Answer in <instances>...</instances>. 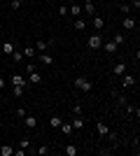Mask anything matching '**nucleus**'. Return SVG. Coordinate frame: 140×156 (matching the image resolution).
I'll return each instance as SVG.
<instances>
[{"label":"nucleus","mask_w":140,"mask_h":156,"mask_svg":"<svg viewBox=\"0 0 140 156\" xmlns=\"http://www.w3.org/2000/svg\"><path fill=\"white\" fill-rule=\"evenodd\" d=\"M75 89H77V91H82V93H89V91L93 89V84H91V79H89V77L80 75V77L75 79Z\"/></svg>","instance_id":"nucleus-1"},{"label":"nucleus","mask_w":140,"mask_h":156,"mask_svg":"<svg viewBox=\"0 0 140 156\" xmlns=\"http://www.w3.org/2000/svg\"><path fill=\"white\" fill-rule=\"evenodd\" d=\"M87 47H89V49H93V51H96V49H100V47H103V35H100V33L91 35V37L87 40Z\"/></svg>","instance_id":"nucleus-2"},{"label":"nucleus","mask_w":140,"mask_h":156,"mask_svg":"<svg viewBox=\"0 0 140 156\" xmlns=\"http://www.w3.org/2000/svg\"><path fill=\"white\" fill-rule=\"evenodd\" d=\"M23 126H26V128H38V117H35V114H28L26 112V117H23Z\"/></svg>","instance_id":"nucleus-3"},{"label":"nucleus","mask_w":140,"mask_h":156,"mask_svg":"<svg viewBox=\"0 0 140 156\" xmlns=\"http://www.w3.org/2000/svg\"><path fill=\"white\" fill-rule=\"evenodd\" d=\"M70 124H73V130H82V128H84V119H82V114H75Z\"/></svg>","instance_id":"nucleus-4"},{"label":"nucleus","mask_w":140,"mask_h":156,"mask_svg":"<svg viewBox=\"0 0 140 156\" xmlns=\"http://www.w3.org/2000/svg\"><path fill=\"white\" fill-rule=\"evenodd\" d=\"M84 12H87L89 16H96V2H93V0H84Z\"/></svg>","instance_id":"nucleus-5"},{"label":"nucleus","mask_w":140,"mask_h":156,"mask_svg":"<svg viewBox=\"0 0 140 156\" xmlns=\"http://www.w3.org/2000/svg\"><path fill=\"white\" fill-rule=\"evenodd\" d=\"M96 133H98L100 137H105L107 133H110V128H107V124H103V121H98V124H96Z\"/></svg>","instance_id":"nucleus-6"},{"label":"nucleus","mask_w":140,"mask_h":156,"mask_svg":"<svg viewBox=\"0 0 140 156\" xmlns=\"http://www.w3.org/2000/svg\"><path fill=\"white\" fill-rule=\"evenodd\" d=\"M12 84H14V86H26V79H23V75L14 72V75H12Z\"/></svg>","instance_id":"nucleus-7"},{"label":"nucleus","mask_w":140,"mask_h":156,"mask_svg":"<svg viewBox=\"0 0 140 156\" xmlns=\"http://www.w3.org/2000/svg\"><path fill=\"white\" fill-rule=\"evenodd\" d=\"M121 26L126 28V30H135V19H131V16H126V19H121Z\"/></svg>","instance_id":"nucleus-8"},{"label":"nucleus","mask_w":140,"mask_h":156,"mask_svg":"<svg viewBox=\"0 0 140 156\" xmlns=\"http://www.w3.org/2000/svg\"><path fill=\"white\" fill-rule=\"evenodd\" d=\"M28 82H31V84H40V82H42V75H40V72H28Z\"/></svg>","instance_id":"nucleus-9"},{"label":"nucleus","mask_w":140,"mask_h":156,"mask_svg":"<svg viewBox=\"0 0 140 156\" xmlns=\"http://www.w3.org/2000/svg\"><path fill=\"white\" fill-rule=\"evenodd\" d=\"M91 26L96 28V30H103V26H105V21L100 19V16H91Z\"/></svg>","instance_id":"nucleus-10"},{"label":"nucleus","mask_w":140,"mask_h":156,"mask_svg":"<svg viewBox=\"0 0 140 156\" xmlns=\"http://www.w3.org/2000/svg\"><path fill=\"white\" fill-rule=\"evenodd\" d=\"M63 151H66V156H77V144H66V147H63Z\"/></svg>","instance_id":"nucleus-11"},{"label":"nucleus","mask_w":140,"mask_h":156,"mask_svg":"<svg viewBox=\"0 0 140 156\" xmlns=\"http://www.w3.org/2000/svg\"><path fill=\"white\" fill-rule=\"evenodd\" d=\"M38 58L42 61V65H54V56H49V54H45V51H42Z\"/></svg>","instance_id":"nucleus-12"},{"label":"nucleus","mask_w":140,"mask_h":156,"mask_svg":"<svg viewBox=\"0 0 140 156\" xmlns=\"http://www.w3.org/2000/svg\"><path fill=\"white\" fill-rule=\"evenodd\" d=\"M47 47H49V40H38V42H35V49H38V51H47Z\"/></svg>","instance_id":"nucleus-13"},{"label":"nucleus","mask_w":140,"mask_h":156,"mask_svg":"<svg viewBox=\"0 0 140 156\" xmlns=\"http://www.w3.org/2000/svg\"><path fill=\"white\" fill-rule=\"evenodd\" d=\"M59 128H61V133H63V135H73V133H75V130H73V124H61Z\"/></svg>","instance_id":"nucleus-14"},{"label":"nucleus","mask_w":140,"mask_h":156,"mask_svg":"<svg viewBox=\"0 0 140 156\" xmlns=\"http://www.w3.org/2000/svg\"><path fill=\"white\" fill-rule=\"evenodd\" d=\"M103 49H105L107 54H114V51H117V44H114L112 40H110V42H103Z\"/></svg>","instance_id":"nucleus-15"},{"label":"nucleus","mask_w":140,"mask_h":156,"mask_svg":"<svg viewBox=\"0 0 140 156\" xmlns=\"http://www.w3.org/2000/svg\"><path fill=\"white\" fill-rule=\"evenodd\" d=\"M121 84H124V89H131V86L135 84V77H133V75H126V77H124V82H121Z\"/></svg>","instance_id":"nucleus-16"},{"label":"nucleus","mask_w":140,"mask_h":156,"mask_svg":"<svg viewBox=\"0 0 140 156\" xmlns=\"http://www.w3.org/2000/svg\"><path fill=\"white\" fill-rule=\"evenodd\" d=\"M61 124H63V121H61V117H59V114H54V117L49 119V126H52V128H59Z\"/></svg>","instance_id":"nucleus-17"},{"label":"nucleus","mask_w":140,"mask_h":156,"mask_svg":"<svg viewBox=\"0 0 140 156\" xmlns=\"http://www.w3.org/2000/svg\"><path fill=\"white\" fill-rule=\"evenodd\" d=\"M68 14H73V16H80V5H77V2H73V5L68 7Z\"/></svg>","instance_id":"nucleus-18"},{"label":"nucleus","mask_w":140,"mask_h":156,"mask_svg":"<svg viewBox=\"0 0 140 156\" xmlns=\"http://www.w3.org/2000/svg\"><path fill=\"white\" fill-rule=\"evenodd\" d=\"M84 28H87V21H84V19H75V30H84Z\"/></svg>","instance_id":"nucleus-19"},{"label":"nucleus","mask_w":140,"mask_h":156,"mask_svg":"<svg viewBox=\"0 0 140 156\" xmlns=\"http://www.w3.org/2000/svg\"><path fill=\"white\" fill-rule=\"evenodd\" d=\"M0 156H14V149L5 144V147H0Z\"/></svg>","instance_id":"nucleus-20"},{"label":"nucleus","mask_w":140,"mask_h":156,"mask_svg":"<svg viewBox=\"0 0 140 156\" xmlns=\"http://www.w3.org/2000/svg\"><path fill=\"white\" fill-rule=\"evenodd\" d=\"M126 72V63H117L114 65V75H124Z\"/></svg>","instance_id":"nucleus-21"},{"label":"nucleus","mask_w":140,"mask_h":156,"mask_svg":"<svg viewBox=\"0 0 140 156\" xmlns=\"http://www.w3.org/2000/svg\"><path fill=\"white\" fill-rule=\"evenodd\" d=\"M2 51H5L7 56H12V51H14V44H12V42H5V44H2Z\"/></svg>","instance_id":"nucleus-22"},{"label":"nucleus","mask_w":140,"mask_h":156,"mask_svg":"<svg viewBox=\"0 0 140 156\" xmlns=\"http://www.w3.org/2000/svg\"><path fill=\"white\" fill-rule=\"evenodd\" d=\"M112 42H114L117 47H119V44H124V35H121V33H117V35L112 37Z\"/></svg>","instance_id":"nucleus-23"},{"label":"nucleus","mask_w":140,"mask_h":156,"mask_svg":"<svg viewBox=\"0 0 140 156\" xmlns=\"http://www.w3.org/2000/svg\"><path fill=\"white\" fill-rule=\"evenodd\" d=\"M105 137H110V142H114V144H119V137H117V133H112V130H110V133H107Z\"/></svg>","instance_id":"nucleus-24"},{"label":"nucleus","mask_w":140,"mask_h":156,"mask_svg":"<svg viewBox=\"0 0 140 156\" xmlns=\"http://www.w3.org/2000/svg\"><path fill=\"white\" fill-rule=\"evenodd\" d=\"M21 54H23V56H35V47H26Z\"/></svg>","instance_id":"nucleus-25"},{"label":"nucleus","mask_w":140,"mask_h":156,"mask_svg":"<svg viewBox=\"0 0 140 156\" xmlns=\"http://www.w3.org/2000/svg\"><path fill=\"white\" fill-rule=\"evenodd\" d=\"M21 58H23V54H21V51H12V61H14V63H19Z\"/></svg>","instance_id":"nucleus-26"},{"label":"nucleus","mask_w":140,"mask_h":156,"mask_svg":"<svg viewBox=\"0 0 140 156\" xmlns=\"http://www.w3.org/2000/svg\"><path fill=\"white\" fill-rule=\"evenodd\" d=\"M35 154H38V156H45V154H49V147H45V144H42L40 149H35Z\"/></svg>","instance_id":"nucleus-27"},{"label":"nucleus","mask_w":140,"mask_h":156,"mask_svg":"<svg viewBox=\"0 0 140 156\" xmlns=\"http://www.w3.org/2000/svg\"><path fill=\"white\" fill-rule=\"evenodd\" d=\"M12 96L21 98V96H23V86H14V93H12Z\"/></svg>","instance_id":"nucleus-28"},{"label":"nucleus","mask_w":140,"mask_h":156,"mask_svg":"<svg viewBox=\"0 0 140 156\" xmlns=\"http://www.w3.org/2000/svg\"><path fill=\"white\" fill-rule=\"evenodd\" d=\"M19 147H21V149H28V147H31V140H28V137H23V140L19 142Z\"/></svg>","instance_id":"nucleus-29"},{"label":"nucleus","mask_w":140,"mask_h":156,"mask_svg":"<svg viewBox=\"0 0 140 156\" xmlns=\"http://www.w3.org/2000/svg\"><path fill=\"white\" fill-rule=\"evenodd\" d=\"M21 2H23V0H9V7H12V9H19Z\"/></svg>","instance_id":"nucleus-30"},{"label":"nucleus","mask_w":140,"mask_h":156,"mask_svg":"<svg viewBox=\"0 0 140 156\" xmlns=\"http://www.w3.org/2000/svg\"><path fill=\"white\" fill-rule=\"evenodd\" d=\"M126 103H128V100H126V96H117V105H119V107H124Z\"/></svg>","instance_id":"nucleus-31"},{"label":"nucleus","mask_w":140,"mask_h":156,"mask_svg":"<svg viewBox=\"0 0 140 156\" xmlns=\"http://www.w3.org/2000/svg\"><path fill=\"white\" fill-rule=\"evenodd\" d=\"M119 9H121L124 14H128V12H131V5H128V2H121V7H119Z\"/></svg>","instance_id":"nucleus-32"},{"label":"nucleus","mask_w":140,"mask_h":156,"mask_svg":"<svg viewBox=\"0 0 140 156\" xmlns=\"http://www.w3.org/2000/svg\"><path fill=\"white\" fill-rule=\"evenodd\" d=\"M16 117L23 119V117H26V110H23V107H16Z\"/></svg>","instance_id":"nucleus-33"},{"label":"nucleus","mask_w":140,"mask_h":156,"mask_svg":"<svg viewBox=\"0 0 140 156\" xmlns=\"http://www.w3.org/2000/svg\"><path fill=\"white\" fill-rule=\"evenodd\" d=\"M59 14H61V16H68V7L61 5V7H59Z\"/></svg>","instance_id":"nucleus-34"},{"label":"nucleus","mask_w":140,"mask_h":156,"mask_svg":"<svg viewBox=\"0 0 140 156\" xmlns=\"http://www.w3.org/2000/svg\"><path fill=\"white\" fill-rule=\"evenodd\" d=\"M131 7H135V9H140V0H131Z\"/></svg>","instance_id":"nucleus-35"},{"label":"nucleus","mask_w":140,"mask_h":156,"mask_svg":"<svg viewBox=\"0 0 140 156\" xmlns=\"http://www.w3.org/2000/svg\"><path fill=\"white\" fill-rule=\"evenodd\" d=\"M0 89H5V79L0 77Z\"/></svg>","instance_id":"nucleus-36"},{"label":"nucleus","mask_w":140,"mask_h":156,"mask_svg":"<svg viewBox=\"0 0 140 156\" xmlns=\"http://www.w3.org/2000/svg\"><path fill=\"white\" fill-rule=\"evenodd\" d=\"M0 147H2V144H0Z\"/></svg>","instance_id":"nucleus-37"}]
</instances>
